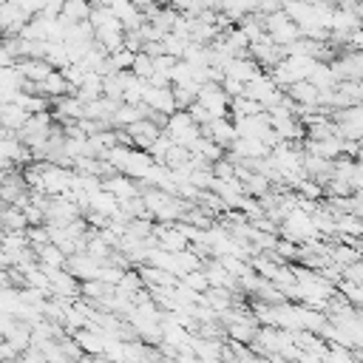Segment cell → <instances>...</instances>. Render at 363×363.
<instances>
[{"mask_svg": "<svg viewBox=\"0 0 363 363\" xmlns=\"http://www.w3.org/2000/svg\"><path fill=\"white\" fill-rule=\"evenodd\" d=\"M354 247H357V250H360V255H363V235H360V238L354 241Z\"/></svg>", "mask_w": 363, "mask_h": 363, "instance_id": "cell-37", "label": "cell"}, {"mask_svg": "<svg viewBox=\"0 0 363 363\" xmlns=\"http://www.w3.org/2000/svg\"><path fill=\"white\" fill-rule=\"evenodd\" d=\"M119 207H122V201L111 193V190H99V193H94L91 196V210L94 213H102V216H108V218H113L116 213H119Z\"/></svg>", "mask_w": 363, "mask_h": 363, "instance_id": "cell-20", "label": "cell"}, {"mask_svg": "<svg viewBox=\"0 0 363 363\" xmlns=\"http://www.w3.org/2000/svg\"><path fill=\"white\" fill-rule=\"evenodd\" d=\"M28 216L23 207L17 204H6L3 207V230H28Z\"/></svg>", "mask_w": 363, "mask_h": 363, "instance_id": "cell-21", "label": "cell"}, {"mask_svg": "<svg viewBox=\"0 0 363 363\" xmlns=\"http://www.w3.org/2000/svg\"><path fill=\"white\" fill-rule=\"evenodd\" d=\"M267 108L258 102V99H250V96H235L233 105H230V116H252V113H264Z\"/></svg>", "mask_w": 363, "mask_h": 363, "instance_id": "cell-23", "label": "cell"}, {"mask_svg": "<svg viewBox=\"0 0 363 363\" xmlns=\"http://www.w3.org/2000/svg\"><path fill=\"white\" fill-rule=\"evenodd\" d=\"M142 102L150 108V113H164V116H170V113L179 111L173 85H150V82H147V88H145V99H142Z\"/></svg>", "mask_w": 363, "mask_h": 363, "instance_id": "cell-5", "label": "cell"}, {"mask_svg": "<svg viewBox=\"0 0 363 363\" xmlns=\"http://www.w3.org/2000/svg\"><path fill=\"white\" fill-rule=\"evenodd\" d=\"M182 281H184L190 289L201 292V295L210 289V278H207V272H204V269H193V272H184V275H182Z\"/></svg>", "mask_w": 363, "mask_h": 363, "instance_id": "cell-28", "label": "cell"}, {"mask_svg": "<svg viewBox=\"0 0 363 363\" xmlns=\"http://www.w3.org/2000/svg\"><path fill=\"white\" fill-rule=\"evenodd\" d=\"M20 9H26L31 17L34 14H43V9H45V0H14Z\"/></svg>", "mask_w": 363, "mask_h": 363, "instance_id": "cell-35", "label": "cell"}, {"mask_svg": "<svg viewBox=\"0 0 363 363\" xmlns=\"http://www.w3.org/2000/svg\"><path fill=\"white\" fill-rule=\"evenodd\" d=\"M332 119L337 125V133L343 139H357L363 142V102L360 105H346L332 111Z\"/></svg>", "mask_w": 363, "mask_h": 363, "instance_id": "cell-3", "label": "cell"}, {"mask_svg": "<svg viewBox=\"0 0 363 363\" xmlns=\"http://www.w3.org/2000/svg\"><path fill=\"white\" fill-rule=\"evenodd\" d=\"M244 187H247V196H255V199H264V196L272 193V182H269L264 173H258V170H252V173L244 179Z\"/></svg>", "mask_w": 363, "mask_h": 363, "instance_id": "cell-22", "label": "cell"}, {"mask_svg": "<svg viewBox=\"0 0 363 363\" xmlns=\"http://www.w3.org/2000/svg\"><path fill=\"white\" fill-rule=\"evenodd\" d=\"M125 267H116V264H102V269H99V281H105L108 286H119V281L125 278Z\"/></svg>", "mask_w": 363, "mask_h": 363, "instance_id": "cell-31", "label": "cell"}, {"mask_svg": "<svg viewBox=\"0 0 363 363\" xmlns=\"http://www.w3.org/2000/svg\"><path fill=\"white\" fill-rule=\"evenodd\" d=\"M286 94L301 105V108H320V88L312 85L309 79H301L286 88Z\"/></svg>", "mask_w": 363, "mask_h": 363, "instance_id": "cell-15", "label": "cell"}, {"mask_svg": "<svg viewBox=\"0 0 363 363\" xmlns=\"http://www.w3.org/2000/svg\"><path fill=\"white\" fill-rule=\"evenodd\" d=\"M164 133L176 142V145H184V147H193L201 136H204V128L193 122L190 111H176L167 116V125H164Z\"/></svg>", "mask_w": 363, "mask_h": 363, "instance_id": "cell-2", "label": "cell"}, {"mask_svg": "<svg viewBox=\"0 0 363 363\" xmlns=\"http://www.w3.org/2000/svg\"><path fill=\"white\" fill-rule=\"evenodd\" d=\"M102 184H105V190H111V193H113L119 201H130V199L142 196L139 179H133V176H125V173H113V176L102 179Z\"/></svg>", "mask_w": 363, "mask_h": 363, "instance_id": "cell-11", "label": "cell"}, {"mask_svg": "<svg viewBox=\"0 0 363 363\" xmlns=\"http://www.w3.org/2000/svg\"><path fill=\"white\" fill-rule=\"evenodd\" d=\"M199 102L213 113V119H218V116H230L233 96H230L218 82H204L201 91H199Z\"/></svg>", "mask_w": 363, "mask_h": 363, "instance_id": "cell-6", "label": "cell"}, {"mask_svg": "<svg viewBox=\"0 0 363 363\" xmlns=\"http://www.w3.org/2000/svg\"><path fill=\"white\" fill-rule=\"evenodd\" d=\"M281 235H284V238H289V241H295L298 247H301V244H309V241H320V238H323V235H320V230L315 227L312 213H306L303 207H295V210L281 221Z\"/></svg>", "mask_w": 363, "mask_h": 363, "instance_id": "cell-1", "label": "cell"}, {"mask_svg": "<svg viewBox=\"0 0 363 363\" xmlns=\"http://www.w3.org/2000/svg\"><path fill=\"white\" fill-rule=\"evenodd\" d=\"M136 77H142V79H150L153 77V71H156V57H150L147 51H139L136 54V60H133V68H130Z\"/></svg>", "mask_w": 363, "mask_h": 363, "instance_id": "cell-27", "label": "cell"}, {"mask_svg": "<svg viewBox=\"0 0 363 363\" xmlns=\"http://www.w3.org/2000/svg\"><path fill=\"white\" fill-rule=\"evenodd\" d=\"M221 88H224L233 99L247 94V82H241V79H235V77H227V74H224V79H221Z\"/></svg>", "mask_w": 363, "mask_h": 363, "instance_id": "cell-33", "label": "cell"}, {"mask_svg": "<svg viewBox=\"0 0 363 363\" xmlns=\"http://www.w3.org/2000/svg\"><path fill=\"white\" fill-rule=\"evenodd\" d=\"M150 116V108L142 102V105H130V102H119L116 113H113V128H130L142 119Z\"/></svg>", "mask_w": 363, "mask_h": 363, "instance_id": "cell-16", "label": "cell"}, {"mask_svg": "<svg viewBox=\"0 0 363 363\" xmlns=\"http://www.w3.org/2000/svg\"><path fill=\"white\" fill-rule=\"evenodd\" d=\"M62 74H65V79L71 82V88L77 91L82 82H85V77H88V68L82 65V62H71V65H65V68H60Z\"/></svg>", "mask_w": 363, "mask_h": 363, "instance_id": "cell-29", "label": "cell"}, {"mask_svg": "<svg viewBox=\"0 0 363 363\" xmlns=\"http://www.w3.org/2000/svg\"><path fill=\"white\" fill-rule=\"evenodd\" d=\"M51 113H54V119H57L60 125L77 122V119L85 116V102H82L77 94H65V96H57V99H54Z\"/></svg>", "mask_w": 363, "mask_h": 363, "instance_id": "cell-7", "label": "cell"}, {"mask_svg": "<svg viewBox=\"0 0 363 363\" xmlns=\"http://www.w3.org/2000/svg\"><path fill=\"white\" fill-rule=\"evenodd\" d=\"M357 258H363V255H360V250H357L354 244L329 247V261H335V264H340V267H349V264H354Z\"/></svg>", "mask_w": 363, "mask_h": 363, "instance_id": "cell-24", "label": "cell"}, {"mask_svg": "<svg viewBox=\"0 0 363 363\" xmlns=\"http://www.w3.org/2000/svg\"><path fill=\"white\" fill-rule=\"evenodd\" d=\"M28 20H31V14H28L26 9H20L17 3L0 6V26H3V34H6V37L23 34V28L28 26Z\"/></svg>", "mask_w": 363, "mask_h": 363, "instance_id": "cell-8", "label": "cell"}, {"mask_svg": "<svg viewBox=\"0 0 363 363\" xmlns=\"http://www.w3.org/2000/svg\"><path fill=\"white\" fill-rule=\"evenodd\" d=\"M295 193L301 196V199H306V201H320L323 196H326V187H323V182H318V179H303L298 187H295Z\"/></svg>", "mask_w": 363, "mask_h": 363, "instance_id": "cell-26", "label": "cell"}, {"mask_svg": "<svg viewBox=\"0 0 363 363\" xmlns=\"http://www.w3.org/2000/svg\"><path fill=\"white\" fill-rule=\"evenodd\" d=\"M37 252V261L43 267H57V269H65L68 267V252L62 247H57L54 241L51 244H43V247H31Z\"/></svg>", "mask_w": 363, "mask_h": 363, "instance_id": "cell-17", "label": "cell"}, {"mask_svg": "<svg viewBox=\"0 0 363 363\" xmlns=\"http://www.w3.org/2000/svg\"><path fill=\"white\" fill-rule=\"evenodd\" d=\"M31 119V113L20 105V102H3L0 105V122H3V130H14L20 133L23 125Z\"/></svg>", "mask_w": 363, "mask_h": 363, "instance_id": "cell-14", "label": "cell"}, {"mask_svg": "<svg viewBox=\"0 0 363 363\" xmlns=\"http://www.w3.org/2000/svg\"><path fill=\"white\" fill-rule=\"evenodd\" d=\"M139 51H130V48H119L108 57V74L111 71H130L133 68V60H136Z\"/></svg>", "mask_w": 363, "mask_h": 363, "instance_id": "cell-25", "label": "cell"}, {"mask_svg": "<svg viewBox=\"0 0 363 363\" xmlns=\"http://www.w3.org/2000/svg\"><path fill=\"white\" fill-rule=\"evenodd\" d=\"M187 111H190L193 122H196V125H201V128H207V125L213 122V113H210V111H207V108H204V105H201L199 99H196V102H193V105H190Z\"/></svg>", "mask_w": 363, "mask_h": 363, "instance_id": "cell-32", "label": "cell"}, {"mask_svg": "<svg viewBox=\"0 0 363 363\" xmlns=\"http://www.w3.org/2000/svg\"><path fill=\"white\" fill-rule=\"evenodd\" d=\"M6 3H14V0H0V6H6Z\"/></svg>", "mask_w": 363, "mask_h": 363, "instance_id": "cell-38", "label": "cell"}, {"mask_svg": "<svg viewBox=\"0 0 363 363\" xmlns=\"http://www.w3.org/2000/svg\"><path fill=\"white\" fill-rule=\"evenodd\" d=\"M68 272H74L79 281H94V278H99V269H102V261H96L94 255H88L85 250H79V252H74V255H68V267H65Z\"/></svg>", "mask_w": 363, "mask_h": 363, "instance_id": "cell-12", "label": "cell"}, {"mask_svg": "<svg viewBox=\"0 0 363 363\" xmlns=\"http://www.w3.org/2000/svg\"><path fill=\"white\" fill-rule=\"evenodd\" d=\"M153 164H156V159H153V153H150V150H142V147H125V153H122V159H119L116 170L142 182V179L150 173V167H153Z\"/></svg>", "mask_w": 363, "mask_h": 363, "instance_id": "cell-4", "label": "cell"}, {"mask_svg": "<svg viewBox=\"0 0 363 363\" xmlns=\"http://www.w3.org/2000/svg\"><path fill=\"white\" fill-rule=\"evenodd\" d=\"M309 82L312 85H318L320 91H329V88H337L340 85V77H337V71H335V65L332 62H318L315 65V71H312V77H309Z\"/></svg>", "mask_w": 363, "mask_h": 363, "instance_id": "cell-18", "label": "cell"}, {"mask_svg": "<svg viewBox=\"0 0 363 363\" xmlns=\"http://www.w3.org/2000/svg\"><path fill=\"white\" fill-rule=\"evenodd\" d=\"M77 96H79L82 102H91V99H99V96H105V74L88 71L85 82L77 88Z\"/></svg>", "mask_w": 363, "mask_h": 363, "instance_id": "cell-19", "label": "cell"}, {"mask_svg": "<svg viewBox=\"0 0 363 363\" xmlns=\"http://www.w3.org/2000/svg\"><path fill=\"white\" fill-rule=\"evenodd\" d=\"M326 363H360L349 346H337V343H329V354H326Z\"/></svg>", "mask_w": 363, "mask_h": 363, "instance_id": "cell-30", "label": "cell"}, {"mask_svg": "<svg viewBox=\"0 0 363 363\" xmlns=\"http://www.w3.org/2000/svg\"><path fill=\"white\" fill-rule=\"evenodd\" d=\"M204 133H207L216 145H221L224 150H230L233 142L238 139V128H235L233 116H218V119H213V122L204 128Z\"/></svg>", "mask_w": 363, "mask_h": 363, "instance_id": "cell-10", "label": "cell"}, {"mask_svg": "<svg viewBox=\"0 0 363 363\" xmlns=\"http://www.w3.org/2000/svg\"><path fill=\"white\" fill-rule=\"evenodd\" d=\"M17 68L23 71V77L28 79V82H43L45 77H51L57 68L48 62V60H43V57H23V60H17Z\"/></svg>", "mask_w": 363, "mask_h": 363, "instance_id": "cell-13", "label": "cell"}, {"mask_svg": "<svg viewBox=\"0 0 363 363\" xmlns=\"http://www.w3.org/2000/svg\"><path fill=\"white\" fill-rule=\"evenodd\" d=\"M261 71H267L255 57H250V54H241V57H233L227 65H224V74L227 77H235V79H241V82H250V79H255Z\"/></svg>", "mask_w": 363, "mask_h": 363, "instance_id": "cell-9", "label": "cell"}, {"mask_svg": "<svg viewBox=\"0 0 363 363\" xmlns=\"http://www.w3.org/2000/svg\"><path fill=\"white\" fill-rule=\"evenodd\" d=\"M343 278H349V281H354V284H363V258H357L354 264L343 267Z\"/></svg>", "mask_w": 363, "mask_h": 363, "instance_id": "cell-34", "label": "cell"}, {"mask_svg": "<svg viewBox=\"0 0 363 363\" xmlns=\"http://www.w3.org/2000/svg\"><path fill=\"white\" fill-rule=\"evenodd\" d=\"M176 363H204L199 354H179V360Z\"/></svg>", "mask_w": 363, "mask_h": 363, "instance_id": "cell-36", "label": "cell"}]
</instances>
